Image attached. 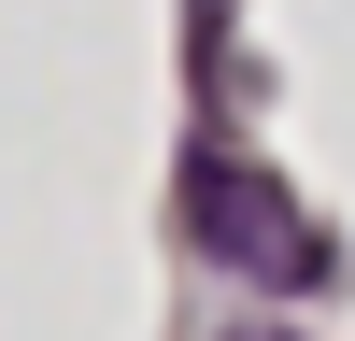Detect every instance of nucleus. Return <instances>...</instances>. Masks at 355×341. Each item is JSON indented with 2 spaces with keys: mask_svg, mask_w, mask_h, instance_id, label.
Listing matches in <instances>:
<instances>
[{
  "mask_svg": "<svg viewBox=\"0 0 355 341\" xmlns=\"http://www.w3.org/2000/svg\"><path fill=\"white\" fill-rule=\"evenodd\" d=\"M185 242L214 256V270L270 284V299L327 284V242L299 227V199H284V185H270L256 157H227V142H199V157H185Z\"/></svg>",
  "mask_w": 355,
  "mask_h": 341,
  "instance_id": "f257e3e1",
  "label": "nucleus"
}]
</instances>
